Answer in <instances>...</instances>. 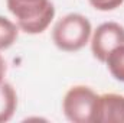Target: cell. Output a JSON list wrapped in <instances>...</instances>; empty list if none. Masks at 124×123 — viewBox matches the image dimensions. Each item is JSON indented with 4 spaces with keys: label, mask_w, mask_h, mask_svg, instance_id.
I'll use <instances>...</instances> for the list:
<instances>
[{
    "label": "cell",
    "mask_w": 124,
    "mask_h": 123,
    "mask_svg": "<svg viewBox=\"0 0 124 123\" xmlns=\"http://www.w3.org/2000/svg\"><path fill=\"white\" fill-rule=\"evenodd\" d=\"M6 6L19 29L28 35L43 33L56 13L52 0H6Z\"/></svg>",
    "instance_id": "1"
},
{
    "label": "cell",
    "mask_w": 124,
    "mask_h": 123,
    "mask_svg": "<svg viewBox=\"0 0 124 123\" xmlns=\"http://www.w3.org/2000/svg\"><path fill=\"white\" fill-rule=\"evenodd\" d=\"M93 25L81 13H68L52 28V42L63 52H78L90 44Z\"/></svg>",
    "instance_id": "2"
},
{
    "label": "cell",
    "mask_w": 124,
    "mask_h": 123,
    "mask_svg": "<svg viewBox=\"0 0 124 123\" xmlns=\"http://www.w3.org/2000/svg\"><path fill=\"white\" fill-rule=\"evenodd\" d=\"M100 94L88 86H72L62 98V112L72 123H95Z\"/></svg>",
    "instance_id": "3"
},
{
    "label": "cell",
    "mask_w": 124,
    "mask_h": 123,
    "mask_svg": "<svg viewBox=\"0 0 124 123\" xmlns=\"http://www.w3.org/2000/svg\"><path fill=\"white\" fill-rule=\"evenodd\" d=\"M120 45H124V26L118 22H104L93 29L90 46L93 57L98 62L104 64L107 57Z\"/></svg>",
    "instance_id": "4"
},
{
    "label": "cell",
    "mask_w": 124,
    "mask_h": 123,
    "mask_svg": "<svg viewBox=\"0 0 124 123\" xmlns=\"http://www.w3.org/2000/svg\"><path fill=\"white\" fill-rule=\"evenodd\" d=\"M95 123H124V96L104 93L98 97Z\"/></svg>",
    "instance_id": "5"
},
{
    "label": "cell",
    "mask_w": 124,
    "mask_h": 123,
    "mask_svg": "<svg viewBox=\"0 0 124 123\" xmlns=\"http://www.w3.org/2000/svg\"><path fill=\"white\" fill-rule=\"evenodd\" d=\"M17 109V93L15 87L3 81L0 83V123H6L13 119Z\"/></svg>",
    "instance_id": "6"
},
{
    "label": "cell",
    "mask_w": 124,
    "mask_h": 123,
    "mask_svg": "<svg viewBox=\"0 0 124 123\" xmlns=\"http://www.w3.org/2000/svg\"><path fill=\"white\" fill-rule=\"evenodd\" d=\"M19 26L12 19L0 15V51H6L15 45L19 38Z\"/></svg>",
    "instance_id": "7"
},
{
    "label": "cell",
    "mask_w": 124,
    "mask_h": 123,
    "mask_svg": "<svg viewBox=\"0 0 124 123\" xmlns=\"http://www.w3.org/2000/svg\"><path fill=\"white\" fill-rule=\"evenodd\" d=\"M104 64L107 65V70L114 80L124 83V45L116 48L107 57Z\"/></svg>",
    "instance_id": "8"
},
{
    "label": "cell",
    "mask_w": 124,
    "mask_h": 123,
    "mask_svg": "<svg viewBox=\"0 0 124 123\" xmlns=\"http://www.w3.org/2000/svg\"><path fill=\"white\" fill-rule=\"evenodd\" d=\"M87 1L100 12H113L124 3V0H87Z\"/></svg>",
    "instance_id": "9"
},
{
    "label": "cell",
    "mask_w": 124,
    "mask_h": 123,
    "mask_svg": "<svg viewBox=\"0 0 124 123\" xmlns=\"http://www.w3.org/2000/svg\"><path fill=\"white\" fill-rule=\"evenodd\" d=\"M1 52V51H0ZM6 71H7V65H6V60L3 58V55L0 54V83L4 81V75H6Z\"/></svg>",
    "instance_id": "10"
}]
</instances>
